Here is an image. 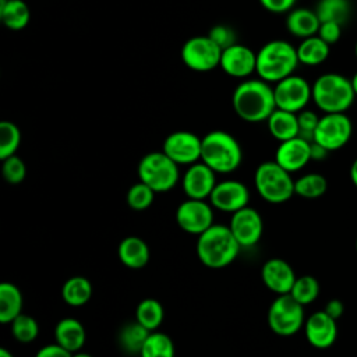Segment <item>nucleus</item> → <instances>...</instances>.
<instances>
[{
    "mask_svg": "<svg viewBox=\"0 0 357 357\" xmlns=\"http://www.w3.org/2000/svg\"><path fill=\"white\" fill-rule=\"evenodd\" d=\"M231 105L236 114L244 121H266L276 109L273 88L261 78L244 79L234 88Z\"/></svg>",
    "mask_w": 357,
    "mask_h": 357,
    "instance_id": "nucleus-1",
    "label": "nucleus"
},
{
    "mask_svg": "<svg viewBox=\"0 0 357 357\" xmlns=\"http://www.w3.org/2000/svg\"><path fill=\"white\" fill-rule=\"evenodd\" d=\"M240 248L230 227L215 223L198 236L195 244L199 262L211 269H222L234 262Z\"/></svg>",
    "mask_w": 357,
    "mask_h": 357,
    "instance_id": "nucleus-2",
    "label": "nucleus"
},
{
    "mask_svg": "<svg viewBox=\"0 0 357 357\" xmlns=\"http://www.w3.org/2000/svg\"><path fill=\"white\" fill-rule=\"evenodd\" d=\"M298 63L297 49L293 45L287 40L273 39L258 50L255 73L266 82H279L291 75Z\"/></svg>",
    "mask_w": 357,
    "mask_h": 357,
    "instance_id": "nucleus-3",
    "label": "nucleus"
},
{
    "mask_svg": "<svg viewBox=\"0 0 357 357\" xmlns=\"http://www.w3.org/2000/svg\"><path fill=\"white\" fill-rule=\"evenodd\" d=\"M241 160V146L227 131L213 130L202 137L201 162L208 165L215 173H231L238 169Z\"/></svg>",
    "mask_w": 357,
    "mask_h": 357,
    "instance_id": "nucleus-4",
    "label": "nucleus"
},
{
    "mask_svg": "<svg viewBox=\"0 0 357 357\" xmlns=\"http://www.w3.org/2000/svg\"><path fill=\"white\" fill-rule=\"evenodd\" d=\"M354 98L351 79L337 73L322 74L312 84V100L324 113H344Z\"/></svg>",
    "mask_w": 357,
    "mask_h": 357,
    "instance_id": "nucleus-5",
    "label": "nucleus"
},
{
    "mask_svg": "<svg viewBox=\"0 0 357 357\" xmlns=\"http://www.w3.org/2000/svg\"><path fill=\"white\" fill-rule=\"evenodd\" d=\"M254 184L259 197L269 204H283L294 195L291 173L275 160L262 162L254 173Z\"/></svg>",
    "mask_w": 357,
    "mask_h": 357,
    "instance_id": "nucleus-6",
    "label": "nucleus"
},
{
    "mask_svg": "<svg viewBox=\"0 0 357 357\" xmlns=\"http://www.w3.org/2000/svg\"><path fill=\"white\" fill-rule=\"evenodd\" d=\"M139 181L151 187L156 194L174 188L178 183V165L174 163L163 151L144 155L137 167Z\"/></svg>",
    "mask_w": 357,
    "mask_h": 357,
    "instance_id": "nucleus-7",
    "label": "nucleus"
},
{
    "mask_svg": "<svg viewBox=\"0 0 357 357\" xmlns=\"http://www.w3.org/2000/svg\"><path fill=\"white\" fill-rule=\"evenodd\" d=\"M268 326L279 336H293L304 328V305L296 301L290 294H280L268 308Z\"/></svg>",
    "mask_w": 357,
    "mask_h": 357,
    "instance_id": "nucleus-8",
    "label": "nucleus"
},
{
    "mask_svg": "<svg viewBox=\"0 0 357 357\" xmlns=\"http://www.w3.org/2000/svg\"><path fill=\"white\" fill-rule=\"evenodd\" d=\"M222 49L208 36H192L181 47V60L192 71L208 73L220 64Z\"/></svg>",
    "mask_w": 357,
    "mask_h": 357,
    "instance_id": "nucleus-9",
    "label": "nucleus"
},
{
    "mask_svg": "<svg viewBox=\"0 0 357 357\" xmlns=\"http://www.w3.org/2000/svg\"><path fill=\"white\" fill-rule=\"evenodd\" d=\"M351 134L353 124L344 113H325L319 117L314 142L331 152L343 148L351 138Z\"/></svg>",
    "mask_w": 357,
    "mask_h": 357,
    "instance_id": "nucleus-10",
    "label": "nucleus"
},
{
    "mask_svg": "<svg viewBox=\"0 0 357 357\" xmlns=\"http://www.w3.org/2000/svg\"><path fill=\"white\" fill-rule=\"evenodd\" d=\"M273 93L278 109L298 113L312 99V86L305 78L291 74L276 82Z\"/></svg>",
    "mask_w": 357,
    "mask_h": 357,
    "instance_id": "nucleus-11",
    "label": "nucleus"
},
{
    "mask_svg": "<svg viewBox=\"0 0 357 357\" xmlns=\"http://www.w3.org/2000/svg\"><path fill=\"white\" fill-rule=\"evenodd\" d=\"M178 227L194 236H199L213 225V206L205 199L187 198L176 209Z\"/></svg>",
    "mask_w": 357,
    "mask_h": 357,
    "instance_id": "nucleus-12",
    "label": "nucleus"
},
{
    "mask_svg": "<svg viewBox=\"0 0 357 357\" xmlns=\"http://www.w3.org/2000/svg\"><path fill=\"white\" fill-rule=\"evenodd\" d=\"M202 138L191 131L170 132L162 145V151L178 166H190L201 160Z\"/></svg>",
    "mask_w": 357,
    "mask_h": 357,
    "instance_id": "nucleus-13",
    "label": "nucleus"
},
{
    "mask_svg": "<svg viewBox=\"0 0 357 357\" xmlns=\"http://www.w3.org/2000/svg\"><path fill=\"white\" fill-rule=\"evenodd\" d=\"M209 202L218 211L234 213L248 206L250 191L247 185L238 180L218 181L209 195Z\"/></svg>",
    "mask_w": 357,
    "mask_h": 357,
    "instance_id": "nucleus-14",
    "label": "nucleus"
},
{
    "mask_svg": "<svg viewBox=\"0 0 357 357\" xmlns=\"http://www.w3.org/2000/svg\"><path fill=\"white\" fill-rule=\"evenodd\" d=\"M229 227L241 247H252L262 237L264 222L257 209L245 206L231 213Z\"/></svg>",
    "mask_w": 357,
    "mask_h": 357,
    "instance_id": "nucleus-15",
    "label": "nucleus"
},
{
    "mask_svg": "<svg viewBox=\"0 0 357 357\" xmlns=\"http://www.w3.org/2000/svg\"><path fill=\"white\" fill-rule=\"evenodd\" d=\"M216 183V173L201 160L190 165L181 177L184 194L194 199L209 198Z\"/></svg>",
    "mask_w": 357,
    "mask_h": 357,
    "instance_id": "nucleus-16",
    "label": "nucleus"
},
{
    "mask_svg": "<svg viewBox=\"0 0 357 357\" xmlns=\"http://www.w3.org/2000/svg\"><path fill=\"white\" fill-rule=\"evenodd\" d=\"M219 67L230 77L247 78L257 70V53L245 45L236 43L222 50Z\"/></svg>",
    "mask_w": 357,
    "mask_h": 357,
    "instance_id": "nucleus-17",
    "label": "nucleus"
},
{
    "mask_svg": "<svg viewBox=\"0 0 357 357\" xmlns=\"http://www.w3.org/2000/svg\"><path fill=\"white\" fill-rule=\"evenodd\" d=\"M307 342L315 349L331 347L337 337L336 319L329 317L324 310L315 311L304 322Z\"/></svg>",
    "mask_w": 357,
    "mask_h": 357,
    "instance_id": "nucleus-18",
    "label": "nucleus"
},
{
    "mask_svg": "<svg viewBox=\"0 0 357 357\" xmlns=\"http://www.w3.org/2000/svg\"><path fill=\"white\" fill-rule=\"evenodd\" d=\"M261 279L266 289L272 293L289 294L297 276L291 265L282 258H271L261 268Z\"/></svg>",
    "mask_w": 357,
    "mask_h": 357,
    "instance_id": "nucleus-19",
    "label": "nucleus"
},
{
    "mask_svg": "<svg viewBox=\"0 0 357 357\" xmlns=\"http://www.w3.org/2000/svg\"><path fill=\"white\" fill-rule=\"evenodd\" d=\"M273 160L289 173L298 172L311 160V142L301 137L282 141L276 148Z\"/></svg>",
    "mask_w": 357,
    "mask_h": 357,
    "instance_id": "nucleus-20",
    "label": "nucleus"
},
{
    "mask_svg": "<svg viewBox=\"0 0 357 357\" xmlns=\"http://www.w3.org/2000/svg\"><path fill=\"white\" fill-rule=\"evenodd\" d=\"M149 247L141 237L127 236L117 247V257L120 262L130 269H141L149 261Z\"/></svg>",
    "mask_w": 357,
    "mask_h": 357,
    "instance_id": "nucleus-21",
    "label": "nucleus"
},
{
    "mask_svg": "<svg viewBox=\"0 0 357 357\" xmlns=\"http://www.w3.org/2000/svg\"><path fill=\"white\" fill-rule=\"evenodd\" d=\"M54 339L57 344L74 353V351H79L85 344L86 332L84 325L78 319L66 317L56 324Z\"/></svg>",
    "mask_w": 357,
    "mask_h": 357,
    "instance_id": "nucleus-22",
    "label": "nucleus"
},
{
    "mask_svg": "<svg viewBox=\"0 0 357 357\" xmlns=\"http://www.w3.org/2000/svg\"><path fill=\"white\" fill-rule=\"evenodd\" d=\"M321 21L315 13V10L310 8H293L287 13L286 17V28L287 31L301 39L314 36L318 33Z\"/></svg>",
    "mask_w": 357,
    "mask_h": 357,
    "instance_id": "nucleus-23",
    "label": "nucleus"
},
{
    "mask_svg": "<svg viewBox=\"0 0 357 357\" xmlns=\"http://www.w3.org/2000/svg\"><path fill=\"white\" fill-rule=\"evenodd\" d=\"M271 135L279 142L298 137V120L297 113L275 109L266 120Z\"/></svg>",
    "mask_w": 357,
    "mask_h": 357,
    "instance_id": "nucleus-24",
    "label": "nucleus"
},
{
    "mask_svg": "<svg viewBox=\"0 0 357 357\" xmlns=\"http://www.w3.org/2000/svg\"><path fill=\"white\" fill-rule=\"evenodd\" d=\"M22 293L17 284L3 282L0 284V322L3 325L11 324L20 314H22Z\"/></svg>",
    "mask_w": 357,
    "mask_h": 357,
    "instance_id": "nucleus-25",
    "label": "nucleus"
},
{
    "mask_svg": "<svg viewBox=\"0 0 357 357\" xmlns=\"http://www.w3.org/2000/svg\"><path fill=\"white\" fill-rule=\"evenodd\" d=\"M31 18L29 8L24 0H0V20L11 31L24 29Z\"/></svg>",
    "mask_w": 357,
    "mask_h": 357,
    "instance_id": "nucleus-26",
    "label": "nucleus"
},
{
    "mask_svg": "<svg viewBox=\"0 0 357 357\" xmlns=\"http://www.w3.org/2000/svg\"><path fill=\"white\" fill-rule=\"evenodd\" d=\"M92 297V284L85 276L68 278L61 286V298L67 305L82 307Z\"/></svg>",
    "mask_w": 357,
    "mask_h": 357,
    "instance_id": "nucleus-27",
    "label": "nucleus"
},
{
    "mask_svg": "<svg viewBox=\"0 0 357 357\" xmlns=\"http://www.w3.org/2000/svg\"><path fill=\"white\" fill-rule=\"evenodd\" d=\"M151 331H148L145 326H142L138 321L128 322L123 325V328L119 331L117 342L121 350H124L130 356H139L141 349L149 336Z\"/></svg>",
    "mask_w": 357,
    "mask_h": 357,
    "instance_id": "nucleus-28",
    "label": "nucleus"
},
{
    "mask_svg": "<svg viewBox=\"0 0 357 357\" xmlns=\"http://www.w3.org/2000/svg\"><path fill=\"white\" fill-rule=\"evenodd\" d=\"M329 46L331 45H328L325 40H322L318 35L305 38L296 47L298 61L305 66H318L328 59Z\"/></svg>",
    "mask_w": 357,
    "mask_h": 357,
    "instance_id": "nucleus-29",
    "label": "nucleus"
},
{
    "mask_svg": "<svg viewBox=\"0 0 357 357\" xmlns=\"http://www.w3.org/2000/svg\"><path fill=\"white\" fill-rule=\"evenodd\" d=\"M163 318H165L163 305L156 298H152V297L144 298L137 305L135 321H138L142 326H145L151 332L158 331V328L163 322Z\"/></svg>",
    "mask_w": 357,
    "mask_h": 357,
    "instance_id": "nucleus-30",
    "label": "nucleus"
},
{
    "mask_svg": "<svg viewBox=\"0 0 357 357\" xmlns=\"http://www.w3.org/2000/svg\"><path fill=\"white\" fill-rule=\"evenodd\" d=\"M328 190L326 178L319 173H307L294 180V194L305 199H317Z\"/></svg>",
    "mask_w": 357,
    "mask_h": 357,
    "instance_id": "nucleus-31",
    "label": "nucleus"
},
{
    "mask_svg": "<svg viewBox=\"0 0 357 357\" xmlns=\"http://www.w3.org/2000/svg\"><path fill=\"white\" fill-rule=\"evenodd\" d=\"M138 357H174V343L169 335L153 331L146 337Z\"/></svg>",
    "mask_w": 357,
    "mask_h": 357,
    "instance_id": "nucleus-32",
    "label": "nucleus"
},
{
    "mask_svg": "<svg viewBox=\"0 0 357 357\" xmlns=\"http://www.w3.org/2000/svg\"><path fill=\"white\" fill-rule=\"evenodd\" d=\"M315 13L321 22L343 24L350 14V3L347 0H319Z\"/></svg>",
    "mask_w": 357,
    "mask_h": 357,
    "instance_id": "nucleus-33",
    "label": "nucleus"
},
{
    "mask_svg": "<svg viewBox=\"0 0 357 357\" xmlns=\"http://www.w3.org/2000/svg\"><path fill=\"white\" fill-rule=\"evenodd\" d=\"M319 290L321 287L317 278L311 275H303L296 279L289 294L301 305H308L318 298Z\"/></svg>",
    "mask_w": 357,
    "mask_h": 357,
    "instance_id": "nucleus-34",
    "label": "nucleus"
},
{
    "mask_svg": "<svg viewBox=\"0 0 357 357\" xmlns=\"http://www.w3.org/2000/svg\"><path fill=\"white\" fill-rule=\"evenodd\" d=\"M21 144V131L15 123L3 120L0 123V159L15 155Z\"/></svg>",
    "mask_w": 357,
    "mask_h": 357,
    "instance_id": "nucleus-35",
    "label": "nucleus"
},
{
    "mask_svg": "<svg viewBox=\"0 0 357 357\" xmlns=\"http://www.w3.org/2000/svg\"><path fill=\"white\" fill-rule=\"evenodd\" d=\"M10 325L14 339L20 343L28 344L33 342L39 335V325L36 319L28 314H20Z\"/></svg>",
    "mask_w": 357,
    "mask_h": 357,
    "instance_id": "nucleus-36",
    "label": "nucleus"
},
{
    "mask_svg": "<svg viewBox=\"0 0 357 357\" xmlns=\"http://www.w3.org/2000/svg\"><path fill=\"white\" fill-rule=\"evenodd\" d=\"M155 194L156 192L151 187H148L142 181H138L128 188L126 194V201L132 211H145L153 204Z\"/></svg>",
    "mask_w": 357,
    "mask_h": 357,
    "instance_id": "nucleus-37",
    "label": "nucleus"
},
{
    "mask_svg": "<svg viewBox=\"0 0 357 357\" xmlns=\"http://www.w3.org/2000/svg\"><path fill=\"white\" fill-rule=\"evenodd\" d=\"M1 174H3V178L8 184L15 185V184H20L25 180L26 166H25L24 160L20 156L13 155V156H8V158L3 159Z\"/></svg>",
    "mask_w": 357,
    "mask_h": 357,
    "instance_id": "nucleus-38",
    "label": "nucleus"
},
{
    "mask_svg": "<svg viewBox=\"0 0 357 357\" xmlns=\"http://www.w3.org/2000/svg\"><path fill=\"white\" fill-rule=\"evenodd\" d=\"M297 120H298V137L312 142L314 141V134L319 121V117L317 113L312 110H301L297 113Z\"/></svg>",
    "mask_w": 357,
    "mask_h": 357,
    "instance_id": "nucleus-39",
    "label": "nucleus"
},
{
    "mask_svg": "<svg viewBox=\"0 0 357 357\" xmlns=\"http://www.w3.org/2000/svg\"><path fill=\"white\" fill-rule=\"evenodd\" d=\"M208 36L222 49H227L233 45L237 43V36H236V32L233 28H230L229 25H225V24H218V25H213L209 32H208Z\"/></svg>",
    "mask_w": 357,
    "mask_h": 357,
    "instance_id": "nucleus-40",
    "label": "nucleus"
},
{
    "mask_svg": "<svg viewBox=\"0 0 357 357\" xmlns=\"http://www.w3.org/2000/svg\"><path fill=\"white\" fill-rule=\"evenodd\" d=\"M317 35L328 45L336 43L342 35V25L337 22H321Z\"/></svg>",
    "mask_w": 357,
    "mask_h": 357,
    "instance_id": "nucleus-41",
    "label": "nucleus"
},
{
    "mask_svg": "<svg viewBox=\"0 0 357 357\" xmlns=\"http://www.w3.org/2000/svg\"><path fill=\"white\" fill-rule=\"evenodd\" d=\"M259 3L266 11L273 14H282L293 10L296 0H259Z\"/></svg>",
    "mask_w": 357,
    "mask_h": 357,
    "instance_id": "nucleus-42",
    "label": "nucleus"
},
{
    "mask_svg": "<svg viewBox=\"0 0 357 357\" xmlns=\"http://www.w3.org/2000/svg\"><path fill=\"white\" fill-rule=\"evenodd\" d=\"M71 351L66 350L64 347H61L57 343H52V344H46L43 347H40L35 357H71Z\"/></svg>",
    "mask_w": 357,
    "mask_h": 357,
    "instance_id": "nucleus-43",
    "label": "nucleus"
},
{
    "mask_svg": "<svg viewBox=\"0 0 357 357\" xmlns=\"http://www.w3.org/2000/svg\"><path fill=\"white\" fill-rule=\"evenodd\" d=\"M324 311H325L329 317H332L333 319L337 321V319L343 315V312H344V305H343V303H342L340 300L332 298V300H329V301L326 303Z\"/></svg>",
    "mask_w": 357,
    "mask_h": 357,
    "instance_id": "nucleus-44",
    "label": "nucleus"
},
{
    "mask_svg": "<svg viewBox=\"0 0 357 357\" xmlns=\"http://www.w3.org/2000/svg\"><path fill=\"white\" fill-rule=\"evenodd\" d=\"M329 151L317 142H311V160H324L328 156Z\"/></svg>",
    "mask_w": 357,
    "mask_h": 357,
    "instance_id": "nucleus-45",
    "label": "nucleus"
},
{
    "mask_svg": "<svg viewBox=\"0 0 357 357\" xmlns=\"http://www.w3.org/2000/svg\"><path fill=\"white\" fill-rule=\"evenodd\" d=\"M350 180L354 184V187L357 188V158L353 160V163L350 166Z\"/></svg>",
    "mask_w": 357,
    "mask_h": 357,
    "instance_id": "nucleus-46",
    "label": "nucleus"
},
{
    "mask_svg": "<svg viewBox=\"0 0 357 357\" xmlns=\"http://www.w3.org/2000/svg\"><path fill=\"white\" fill-rule=\"evenodd\" d=\"M0 357H14L13 353L10 350H7L6 347H1L0 349Z\"/></svg>",
    "mask_w": 357,
    "mask_h": 357,
    "instance_id": "nucleus-47",
    "label": "nucleus"
},
{
    "mask_svg": "<svg viewBox=\"0 0 357 357\" xmlns=\"http://www.w3.org/2000/svg\"><path fill=\"white\" fill-rule=\"evenodd\" d=\"M71 357H92L89 353H85V351H74L73 354H71Z\"/></svg>",
    "mask_w": 357,
    "mask_h": 357,
    "instance_id": "nucleus-48",
    "label": "nucleus"
},
{
    "mask_svg": "<svg viewBox=\"0 0 357 357\" xmlns=\"http://www.w3.org/2000/svg\"><path fill=\"white\" fill-rule=\"evenodd\" d=\"M351 85H353L354 93H356V96H357V71H356V74L351 77Z\"/></svg>",
    "mask_w": 357,
    "mask_h": 357,
    "instance_id": "nucleus-49",
    "label": "nucleus"
},
{
    "mask_svg": "<svg viewBox=\"0 0 357 357\" xmlns=\"http://www.w3.org/2000/svg\"><path fill=\"white\" fill-rule=\"evenodd\" d=\"M354 53H356V57H357V42H356V47H354Z\"/></svg>",
    "mask_w": 357,
    "mask_h": 357,
    "instance_id": "nucleus-50",
    "label": "nucleus"
},
{
    "mask_svg": "<svg viewBox=\"0 0 357 357\" xmlns=\"http://www.w3.org/2000/svg\"><path fill=\"white\" fill-rule=\"evenodd\" d=\"M356 252H357V237H356Z\"/></svg>",
    "mask_w": 357,
    "mask_h": 357,
    "instance_id": "nucleus-51",
    "label": "nucleus"
}]
</instances>
